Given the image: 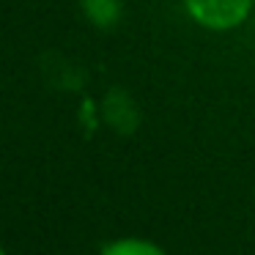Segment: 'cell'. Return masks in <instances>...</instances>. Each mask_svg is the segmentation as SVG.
<instances>
[{
    "label": "cell",
    "mask_w": 255,
    "mask_h": 255,
    "mask_svg": "<svg viewBox=\"0 0 255 255\" xmlns=\"http://www.w3.org/2000/svg\"><path fill=\"white\" fill-rule=\"evenodd\" d=\"M195 22L211 30H228L244 22L253 0H184Z\"/></svg>",
    "instance_id": "1"
},
{
    "label": "cell",
    "mask_w": 255,
    "mask_h": 255,
    "mask_svg": "<svg viewBox=\"0 0 255 255\" xmlns=\"http://www.w3.org/2000/svg\"><path fill=\"white\" fill-rule=\"evenodd\" d=\"M83 6H85L88 19L94 25H99V28H110V25L118 19V14H121L118 0H85Z\"/></svg>",
    "instance_id": "2"
},
{
    "label": "cell",
    "mask_w": 255,
    "mask_h": 255,
    "mask_svg": "<svg viewBox=\"0 0 255 255\" xmlns=\"http://www.w3.org/2000/svg\"><path fill=\"white\" fill-rule=\"evenodd\" d=\"M102 255H165L156 244L140 242V239H121L102 247Z\"/></svg>",
    "instance_id": "3"
},
{
    "label": "cell",
    "mask_w": 255,
    "mask_h": 255,
    "mask_svg": "<svg viewBox=\"0 0 255 255\" xmlns=\"http://www.w3.org/2000/svg\"><path fill=\"white\" fill-rule=\"evenodd\" d=\"M0 255H3V250H0Z\"/></svg>",
    "instance_id": "4"
}]
</instances>
